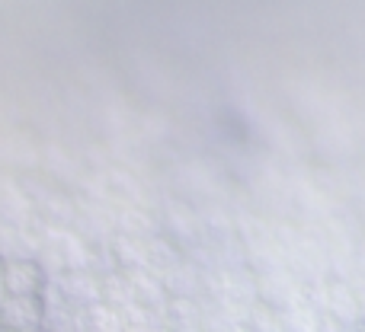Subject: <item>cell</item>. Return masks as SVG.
Masks as SVG:
<instances>
[{
  "label": "cell",
  "mask_w": 365,
  "mask_h": 332,
  "mask_svg": "<svg viewBox=\"0 0 365 332\" xmlns=\"http://www.w3.org/2000/svg\"><path fill=\"white\" fill-rule=\"evenodd\" d=\"M6 297V291H4V262H0V301Z\"/></svg>",
  "instance_id": "cell-16"
},
{
  "label": "cell",
  "mask_w": 365,
  "mask_h": 332,
  "mask_svg": "<svg viewBox=\"0 0 365 332\" xmlns=\"http://www.w3.org/2000/svg\"><path fill=\"white\" fill-rule=\"evenodd\" d=\"M51 284L64 297V304L77 314L100 304V275H93V272H61L51 278Z\"/></svg>",
  "instance_id": "cell-3"
},
{
  "label": "cell",
  "mask_w": 365,
  "mask_h": 332,
  "mask_svg": "<svg viewBox=\"0 0 365 332\" xmlns=\"http://www.w3.org/2000/svg\"><path fill=\"white\" fill-rule=\"evenodd\" d=\"M38 169L45 173V179H48L51 186H55V182H61V173H55V169H51V157H48V154H42V151H38ZM58 169H68L74 179H81V176H83L81 166L74 164V157H68V154H61V160H58ZM61 186H64V182H61Z\"/></svg>",
  "instance_id": "cell-14"
},
{
  "label": "cell",
  "mask_w": 365,
  "mask_h": 332,
  "mask_svg": "<svg viewBox=\"0 0 365 332\" xmlns=\"http://www.w3.org/2000/svg\"><path fill=\"white\" fill-rule=\"evenodd\" d=\"M81 329L83 332H122V323L113 307L93 304V307L81 310Z\"/></svg>",
  "instance_id": "cell-12"
},
{
  "label": "cell",
  "mask_w": 365,
  "mask_h": 332,
  "mask_svg": "<svg viewBox=\"0 0 365 332\" xmlns=\"http://www.w3.org/2000/svg\"><path fill=\"white\" fill-rule=\"evenodd\" d=\"M106 252H109V262H113L115 272H151L148 265V256H145V240H132L125 233H113L106 243Z\"/></svg>",
  "instance_id": "cell-7"
},
{
  "label": "cell",
  "mask_w": 365,
  "mask_h": 332,
  "mask_svg": "<svg viewBox=\"0 0 365 332\" xmlns=\"http://www.w3.org/2000/svg\"><path fill=\"white\" fill-rule=\"evenodd\" d=\"M48 284L45 269L36 259H10L4 262V291L10 297H38Z\"/></svg>",
  "instance_id": "cell-2"
},
{
  "label": "cell",
  "mask_w": 365,
  "mask_h": 332,
  "mask_svg": "<svg viewBox=\"0 0 365 332\" xmlns=\"http://www.w3.org/2000/svg\"><path fill=\"white\" fill-rule=\"evenodd\" d=\"M257 304L272 314H289L304 307V291L289 269H279L269 275H257Z\"/></svg>",
  "instance_id": "cell-1"
},
{
  "label": "cell",
  "mask_w": 365,
  "mask_h": 332,
  "mask_svg": "<svg viewBox=\"0 0 365 332\" xmlns=\"http://www.w3.org/2000/svg\"><path fill=\"white\" fill-rule=\"evenodd\" d=\"M100 304H106L113 310L132 307L135 297H132V282H128L125 272H106V275H100Z\"/></svg>",
  "instance_id": "cell-10"
},
{
  "label": "cell",
  "mask_w": 365,
  "mask_h": 332,
  "mask_svg": "<svg viewBox=\"0 0 365 332\" xmlns=\"http://www.w3.org/2000/svg\"><path fill=\"white\" fill-rule=\"evenodd\" d=\"M0 332H4V329H0Z\"/></svg>",
  "instance_id": "cell-17"
},
{
  "label": "cell",
  "mask_w": 365,
  "mask_h": 332,
  "mask_svg": "<svg viewBox=\"0 0 365 332\" xmlns=\"http://www.w3.org/2000/svg\"><path fill=\"white\" fill-rule=\"evenodd\" d=\"M202 301H186V297H170L164 314V326L170 329H199Z\"/></svg>",
  "instance_id": "cell-11"
},
{
  "label": "cell",
  "mask_w": 365,
  "mask_h": 332,
  "mask_svg": "<svg viewBox=\"0 0 365 332\" xmlns=\"http://www.w3.org/2000/svg\"><path fill=\"white\" fill-rule=\"evenodd\" d=\"M279 332H317V314H311L308 307L279 314Z\"/></svg>",
  "instance_id": "cell-13"
},
{
  "label": "cell",
  "mask_w": 365,
  "mask_h": 332,
  "mask_svg": "<svg viewBox=\"0 0 365 332\" xmlns=\"http://www.w3.org/2000/svg\"><path fill=\"white\" fill-rule=\"evenodd\" d=\"M324 314L334 323H340L343 329L362 323V307H359V297H356L353 284H346V282L324 284Z\"/></svg>",
  "instance_id": "cell-4"
},
{
  "label": "cell",
  "mask_w": 365,
  "mask_h": 332,
  "mask_svg": "<svg viewBox=\"0 0 365 332\" xmlns=\"http://www.w3.org/2000/svg\"><path fill=\"white\" fill-rule=\"evenodd\" d=\"M42 326V307L38 297H10L0 301V329L4 332H38Z\"/></svg>",
  "instance_id": "cell-5"
},
{
  "label": "cell",
  "mask_w": 365,
  "mask_h": 332,
  "mask_svg": "<svg viewBox=\"0 0 365 332\" xmlns=\"http://www.w3.org/2000/svg\"><path fill=\"white\" fill-rule=\"evenodd\" d=\"M128 282H132L135 304H138L141 310H148V314H151L158 323H164V314H167L170 297H167V291H164V284H160L158 272H132V275H128Z\"/></svg>",
  "instance_id": "cell-6"
},
{
  "label": "cell",
  "mask_w": 365,
  "mask_h": 332,
  "mask_svg": "<svg viewBox=\"0 0 365 332\" xmlns=\"http://www.w3.org/2000/svg\"><path fill=\"white\" fill-rule=\"evenodd\" d=\"M225 332H253V329L247 326V323H231V326H227Z\"/></svg>",
  "instance_id": "cell-15"
},
{
  "label": "cell",
  "mask_w": 365,
  "mask_h": 332,
  "mask_svg": "<svg viewBox=\"0 0 365 332\" xmlns=\"http://www.w3.org/2000/svg\"><path fill=\"white\" fill-rule=\"evenodd\" d=\"M113 227H115V233H125V237H132V240L158 237V220H154V214L145 211L141 205H115Z\"/></svg>",
  "instance_id": "cell-9"
},
{
  "label": "cell",
  "mask_w": 365,
  "mask_h": 332,
  "mask_svg": "<svg viewBox=\"0 0 365 332\" xmlns=\"http://www.w3.org/2000/svg\"><path fill=\"white\" fill-rule=\"evenodd\" d=\"M160 284H164L167 297H186V301H202V272L192 262L170 265L167 272H160Z\"/></svg>",
  "instance_id": "cell-8"
}]
</instances>
